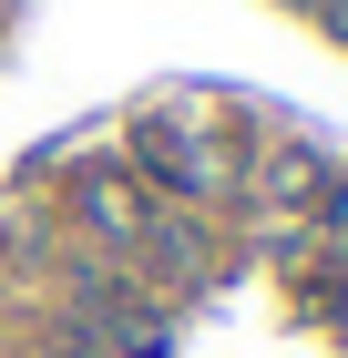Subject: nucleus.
<instances>
[{
	"label": "nucleus",
	"instance_id": "f257e3e1",
	"mask_svg": "<svg viewBox=\"0 0 348 358\" xmlns=\"http://www.w3.org/2000/svg\"><path fill=\"white\" fill-rule=\"evenodd\" d=\"M134 143H144V164H154L174 194H195V185H205V143H195V134H174V123H144Z\"/></svg>",
	"mask_w": 348,
	"mask_h": 358
},
{
	"label": "nucleus",
	"instance_id": "f03ea898",
	"mask_svg": "<svg viewBox=\"0 0 348 358\" xmlns=\"http://www.w3.org/2000/svg\"><path fill=\"white\" fill-rule=\"evenodd\" d=\"M82 215L113 225V236H144V205H134V185H123V174H92V185H82Z\"/></svg>",
	"mask_w": 348,
	"mask_h": 358
}]
</instances>
